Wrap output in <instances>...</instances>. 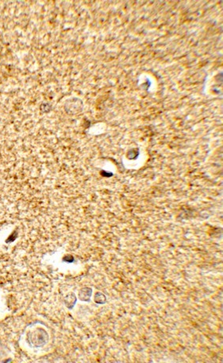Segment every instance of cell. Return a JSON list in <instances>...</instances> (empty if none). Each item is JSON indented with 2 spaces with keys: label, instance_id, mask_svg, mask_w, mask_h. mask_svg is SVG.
<instances>
[{
  "label": "cell",
  "instance_id": "6da1fadb",
  "mask_svg": "<svg viewBox=\"0 0 223 363\" xmlns=\"http://www.w3.org/2000/svg\"><path fill=\"white\" fill-rule=\"evenodd\" d=\"M91 292H92L91 289L88 288H85L81 289V291H80V300H83V301H89V300H90V297H91Z\"/></svg>",
  "mask_w": 223,
  "mask_h": 363
},
{
  "label": "cell",
  "instance_id": "7a4b0ae2",
  "mask_svg": "<svg viewBox=\"0 0 223 363\" xmlns=\"http://www.w3.org/2000/svg\"><path fill=\"white\" fill-rule=\"evenodd\" d=\"M17 234H16L15 236H13V233H12L11 236H9V238H8V240L7 241V242L10 243V242H11V241H14L16 238H17Z\"/></svg>",
  "mask_w": 223,
  "mask_h": 363
}]
</instances>
